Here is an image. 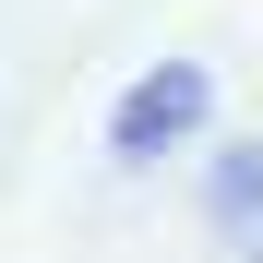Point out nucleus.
<instances>
[{
  "mask_svg": "<svg viewBox=\"0 0 263 263\" xmlns=\"http://www.w3.org/2000/svg\"><path fill=\"white\" fill-rule=\"evenodd\" d=\"M215 108V84H203V60H156L144 84H132V96H120V120H108V144L120 156H167V144H180V132Z\"/></svg>",
  "mask_w": 263,
  "mask_h": 263,
  "instance_id": "nucleus-1",
  "label": "nucleus"
}]
</instances>
